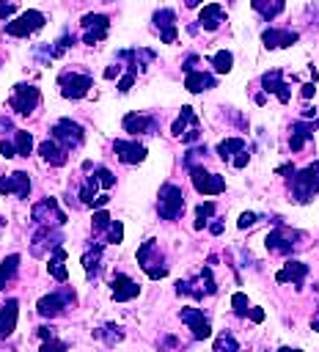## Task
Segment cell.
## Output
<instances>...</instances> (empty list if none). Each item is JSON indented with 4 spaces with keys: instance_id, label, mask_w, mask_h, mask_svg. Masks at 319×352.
I'll list each match as a JSON object with an SVG mask.
<instances>
[{
    "instance_id": "obj_55",
    "label": "cell",
    "mask_w": 319,
    "mask_h": 352,
    "mask_svg": "<svg viewBox=\"0 0 319 352\" xmlns=\"http://www.w3.org/2000/svg\"><path fill=\"white\" fill-rule=\"evenodd\" d=\"M209 231H212V234H223V223H212Z\"/></svg>"
},
{
    "instance_id": "obj_5",
    "label": "cell",
    "mask_w": 319,
    "mask_h": 352,
    "mask_svg": "<svg viewBox=\"0 0 319 352\" xmlns=\"http://www.w3.org/2000/svg\"><path fill=\"white\" fill-rule=\"evenodd\" d=\"M74 300H77V297H74L72 286H63V289H55V292L44 294V297L38 300L36 311H38V316H47V319H52V316L63 314L66 308H72V305H74Z\"/></svg>"
},
{
    "instance_id": "obj_52",
    "label": "cell",
    "mask_w": 319,
    "mask_h": 352,
    "mask_svg": "<svg viewBox=\"0 0 319 352\" xmlns=\"http://www.w3.org/2000/svg\"><path fill=\"white\" fill-rule=\"evenodd\" d=\"M121 69H124V66H118V63H116V66H107V69H104V77H107V80H113V77H118V74H121Z\"/></svg>"
},
{
    "instance_id": "obj_24",
    "label": "cell",
    "mask_w": 319,
    "mask_h": 352,
    "mask_svg": "<svg viewBox=\"0 0 319 352\" xmlns=\"http://www.w3.org/2000/svg\"><path fill=\"white\" fill-rule=\"evenodd\" d=\"M16 319H19V300L11 297L0 308V338H8L16 330Z\"/></svg>"
},
{
    "instance_id": "obj_3",
    "label": "cell",
    "mask_w": 319,
    "mask_h": 352,
    "mask_svg": "<svg viewBox=\"0 0 319 352\" xmlns=\"http://www.w3.org/2000/svg\"><path fill=\"white\" fill-rule=\"evenodd\" d=\"M58 85H60V96H66V99H82L94 88V77L88 72L66 69V72H60Z\"/></svg>"
},
{
    "instance_id": "obj_1",
    "label": "cell",
    "mask_w": 319,
    "mask_h": 352,
    "mask_svg": "<svg viewBox=\"0 0 319 352\" xmlns=\"http://www.w3.org/2000/svg\"><path fill=\"white\" fill-rule=\"evenodd\" d=\"M316 192H319V160H314L302 170H294V179H292L294 204H308Z\"/></svg>"
},
{
    "instance_id": "obj_19",
    "label": "cell",
    "mask_w": 319,
    "mask_h": 352,
    "mask_svg": "<svg viewBox=\"0 0 319 352\" xmlns=\"http://www.w3.org/2000/svg\"><path fill=\"white\" fill-rule=\"evenodd\" d=\"M261 88H264V94H275L283 104L292 99L289 82L283 80V72H280V69H270V72H264V74H261Z\"/></svg>"
},
{
    "instance_id": "obj_26",
    "label": "cell",
    "mask_w": 319,
    "mask_h": 352,
    "mask_svg": "<svg viewBox=\"0 0 319 352\" xmlns=\"http://www.w3.org/2000/svg\"><path fill=\"white\" fill-rule=\"evenodd\" d=\"M223 19H226V11H223L220 3H206V6L201 8V14H198V25H201L204 30H217Z\"/></svg>"
},
{
    "instance_id": "obj_4",
    "label": "cell",
    "mask_w": 319,
    "mask_h": 352,
    "mask_svg": "<svg viewBox=\"0 0 319 352\" xmlns=\"http://www.w3.org/2000/svg\"><path fill=\"white\" fill-rule=\"evenodd\" d=\"M157 212L162 220H179L184 212V192L176 184H162L160 187V198H157Z\"/></svg>"
},
{
    "instance_id": "obj_17",
    "label": "cell",
    "mask_w": 319,
    "mask_h": 352,
    "mask_svg": "<svg viewBox=\"0 0 319 352\" xmlns=\"http://www.w3.org/2000/svg\"><path fill=\"white\" fill-rule=\"evenodd\" d=\"M0 195L28 198L30 195V176L25 170H14L8 176H0Z\"/></svg>"
},
{
    "instance_id": "obj_45",
    "label": "cell",
    "mask_w": 319,
    "mask_h": 352,
    "mask_svg": "<svg viewBox=\"0 0 319 352\" xmlns=\"http://www.w3.org/2000/svg\"><path fill=\"white\" fill-rule=\"evenodd\" d=\"M135 77H138V74H135L132 69H126V74H124V77L118 80V91H121V94H126V91L132 88V82H135Z\"/></svg>"
},
{
    "instance_id": "obj_28",
    "label": "cell",
    "mask_w": 319,
    "mask_h": 352,
    "mask_svg": "<svg viewBox=\"0 0 319 352\" xmlns=\"http://www.w3.org/2000/svg\"><path fill=\"white\" fill-rule=\"evenodd\" d=\"M184 88H187L190 94L209 91V88H214V77H212V74H206V72L192 69V72H187V77H184Z\"/></svg>"
},
{
    "instance_id": "obj_9",
    "label": "cell",
    "mask_w": 319,
    "mask_h": 352,
    "mask_svg": "<svg viewBox=\"0 0 319 352\" xmlns=\"http://www.w3.org/2000/svg\"><path fill=\"white\" fill-rule=\"evenodd\" d=\"M170 132H173L176 138H182V143L192 146V143L201 138V124H198V116H195V110L184 104V107H182V113H179V118L173 121Z\"/></svg>"
},
{
    "instance_id": "obj_57",
    "label": "cell",
    "mask_w": 319,
    "mask_h": 352,
    "mask_svg": "<svg viewBox=\"0 0 319 352\" xmlns=\"http://www.w3.org/2000/svg\"><path fill=\"white\" fill-rule=\"evenodd\" d=\"M198 3H201V0H184V6H187V8H195Z\"/></svg>"
},
{
    "instance_id": "obj_8",
    "label": "cell",
    "mask_w": 319,
    "mask_h": 352,
    "mask_svg": "<svg viewBox=\"0 0 319 352\" xmlns=\"http://www.w3.org/2000/svg\"><path fill=\"white\" fill-rule=\"evenodd\" d=\"M44 19H47V16H44L41 11H36V8L22 11L16 19H11V22L6 25V33L14 36V38H28L30 33H36V30L44 28Z\"/></svg>"
},
{
    "instance_id": "obj_40",
    "label": "cell",
    "mask_w": 319,
    "mask_h": 352,
    "mask_svg": "<svg viewBox=\"0 0 319 352\" xmlns=\"http://www.w3.org/2000/svg\"><path fill=\"white\" fill-rule=\"evenodd\" d=\"M94 176L99 179V187H104V190H110V187L116 184V176H113L104 165H96V168H94Z\"/></svg>"
},
{
    "instance_id": "obj_20",
    "label": "cell",
    "mask_w": 319,
    "mask_h": 352,
    "mask_svg": "<svg viewBox=\"0 0 319 352\" xmlns=\"http://www.w3.org/2000/svg\"><path fill=\"white\" fill-rule=\"evenodd\" d=\"M297 38H300V33L297 30H289V28H267V30H261V41H264L267 50L292 47Z\"/></svg>"
},
{
    "instance_id": "obj_34",
    "label": "cell",
    "mask_w": 319,
    "mask_h": 352,
    "mask_svg": "<svg viewBox=\"0 0 319 352\" xmlns=\"http://www.w3.org/2000/svg\"><path fill=\"white\" fill-rule=\"evenodd\" d=\"M99 258H102V245H94L91 250H85V256H82V267H85L88 278H94V275L99 272Z\"/></svg>"
},
{
    "instance_id": "obj_18",
    "label": "cell",
    "mask_w": 319,
    "mask_h": 352,
    "mask_svg": "<svg viewBox=\"0 0 319 352\" xmlns=\"http://www.w3.org/2000/svg\"><path fill=\"white\" fill-rule=\"evenodd\" d=\"M154 28H157L162 44H176L179 28H176V14H173L170 8H160V11L154 14Z\"/></svg>"
},
{
    "instance_id": "obj_42",
    "label": "cell",
    "mask_w": 319,
    "mask_h": 352,
    "mask_svg": "<svg viewBox=\"0 0 319 352\" xmlns=\"http://www.w3.org/2000/svg\"><path fill=\"white\" fill-rule=\"evenodd\" d=\"M124 239V223L121 220H113L110 226H107V242L110 245H118Z\"/></svg>"
},
{
    "instance_id": "obj_32",
    "label": "cell",
    "mask_w": 319,
    "mask_h": 352,
    "mask_svg": "<svg viewBox=\"0 0 319 352\" xmlns=\"http://www.w3.org/2000/svg\"><path fill=\"white\" fill-rule=\"evenodd\" d=\"M242 148H248L242 138H226V140H220V143H217V154H220V160H223V162H231V160H234V154H239Z\"/></svg>"
},
{
    "instance_id": "obj_16",
    "label": "cell",
    "mask_w": 319,
    "mask_h": 352,
    "mask_svg": "<svg viewBox=\"0 0 319 352\" xmlns=\"http://www.w3.org/2000/svg\"><path fill=\"white\" fill-rule=\"evenodd\" d=\"M182 322L190 327V333H192V338H198V341H204V338H209L212 336V324H209V319L204 316V311L201 308H182Z\"/></svg>"
},
{
    "instance_id": "obj_48",
    "label": "cell",
    "mask_w": 319,
    "mask_h": 352,
    "mask_svg": "<svg viewBox=\"0 0 319 352\" xmlns=\"http://www.w3.org/2000/svg\"><path fill=\"white\" fill-rule=\"evenodd\" d=\"M248 160H250V154H248V148H242V151L231 160V165H234V168H245V165H248Z\"/></svg>"
},
{
    "instance_id": "obj_51",
    "label": "cell",
    "mask_w": 319,
    "mask_h": 352,
    "mask_svg": "<svg viewBox=\"0 0 319 352\" xmlns=\"http://www.w3.org/2000/svg\"><path fill=\"white\" fill-rule=\"evenodd\" d=\"M14 14V3L11 0H0V19H8Z\"/></svg>"
},
{
    "instance_id": "obj_44",
    "label": "cell",
    "mask_w": 319,
    "mask_h": 352,
    "mask_svg": "<svg viewBox=\"0 0 319 352\" xmlns=\"http://www.w3.org/2000/svg\"><path fill=\"white\" fill-rule=\"evenodd\" d=\"M214 349H217V352H223V349H231V352H236V349H239V344H236V338H234V336L223 333V336L214 341Z\"/></svg>"
},
{
    "instance_id": "obj_47",
    "label": "cell",
    "mask_w": 319,
    "mask_h": 352,
    "mask_svg": "<svg viewBox=\"0 0 319 352\" xmlns=\"http://www.w3.org/2000/svg\"><path fill=\"white\" fill-rule=\"evenodd\" d=\"M256 223H258V214H256V212H242L239 228H248V226H256Z\"/></svg>"
},
{
    "instance_id": "obj_46",
    "label": "cell",
    "mask_w": 319,
    "mask_h": 352,
    "mask_svg": "<svg viewBox=\"0 0 319 352\" xmlns=\"http://www.w3.org/2000/svg\"><path fill=\"white\" fill-rule=\"evenodd\" d=\"M0 151L6 160H14L16 157V148H14V140H0Z\"/></svg>"
},
{
    "instance_id": "obj_37",
    "label": "cell",
    "mask_w": 319,
    "mask_h": 352,
    "mask_svg": "<svg viewBox=\"0 0 319 352\" xmlns=\"http://www.w3.org/2000/svg\"><path fill=\"white\" fill-rule=\"evenodd\" d=\"M217 212V206H214V201H206V204H198V209H195V228H204L209 220H212V214Z\"/></svg>"
},
{
    "instance_id": "obj_38",
    "label": "cell",
    "mask_w": 319,
    "mask_h": 352,
    "mask_svg": "<svg viewBox=\"0 0 319 352\" xmlns=\"http://www.w3.org/2000/svg\"><path fill=\"white\" fill-rule=\"evenodd\" d=\"M96 338H102L104 344H116V341H121V327H116V324H104L102 330H96L94 333Z\"/></svg>"
},
{
    "instance_id": "obj_6",
    "label": "cell",
    "mask_w": 319,
    "mask_h": 352,
    "mask_svg": "<svg viewBox=\"0 0 319 352\" xmlns=\"http://www.w3.org/2000/svg\"><path fill=\"white\" fill-rule=\"evenodd\" d=\"M300 239H302V234H300V231H292L289 226H278L275 231H270V234H267L264 245H267V250H270V253L289 256L294 248H300Z\"/></svg>"
},
{
    "instance_id": "obj_36",
    "label": "cell",
    "mask_w": 319,
    "mask_h": 352,
    "mask_svg": "<svg viewBox=\"0 0 319 352\" xmlns=\"http://www.w3.org/2000/svg\"><path fill=\"white\" fill-rule=\"evenodd\" d=\"M209 63L214 66V72L226 74V72H231V66H234V55H231L228 50H220V52H214V55L209 58Z\"/></svg>"
},
{
    "instance_id": "obj_12",
    "label": "cell",
    "mask_w": 319,
    "mask_h": 352,
    "mask_svg": "<svg viewBox=\"0 0 319 352\" xmlns=\"http://www.w3.org/2000/svg\"><path fill=\"white\" fill-rule=\"evenodd\" d=\"M190 179H192V187L201 192V195H220L226 190V179L220 173H212L201 165L190 168Z\"/></svg>"
},
{
    "instance_id": "obj_10",
    "label": "cell",
    "mask_w": 319,
    "mask_h": 352,
    "mask_svg": "<svg viewBox=\"0 0 319 352\" xmlns=\"http://www.w3.org/2000/svg\"><path fill=\"white\" fill-rule=\"evenodd\" d=\"M30 220H33L36 226H63V223H66V212L58 206L55 198H41L38 204H33Z\"/></svg>"
},
{
    "instance_id": "obj_11",
    "label": "cell",
    "mask_w": 319,
    "mask_h": 352,
    "mask_svg": "<svg viewBox=\"0 0 319 352\" xmlns=\"http://www.w3.org/2000/svg\"><path fill=\"white\" fill-rule=\"evenodd\" d=\"M50 138H55L60 146H66V148L72 151V148H77V146L82 143L85 132H82V126H80L77 121H72V118H60V121H55V124H52Z\"/></svg>"
},
{
    "instance_id": "obj_21",
    "label": "cell",
    "mask_w": 319,
    "mask_h": 352,
    "mask_svg": "<svg viewBox=\"0 0 319 352\" xmlns=\"http://www.w3.org/2000/svg\"><path fill=\"white\" fill-rule=\"evenodd\" d=\"M113 151H116V157H118L121 162H126V165H138V162L146 160V146L138 143V140H116V143H113Z\"/></svg>"
},
{
    "instance_id": "obj_30",
    "label": "cell",
    "mask_w": 319,
    "mask_h": 352,
    "mask_svg": "<svg viewBox=\"0 0 319 352\" xmlns=\"http://www.w3.org/2000/svg\"><path fill=\"white\" fill-rule=\"evenodd\" d=\"M250 8L270 22V19H275L286 8V0H250Z\"/></svg>"
},
{
    "instance_id": "obj_15",
    "label": "cell",
    "mask_w": 319,
    "mask_h": 352,
    "mask_svg": "<svg viewBox=\"0 0 319 352\" xmlns=\"http://www.w3.org/2000/svg\"><path fill=\"white\" fill-rule=\"evenodd\" d=\"M121 126L129 135H154L160 121H157V116H148V113H126Z\"/></svg>"
},
{
    "instance_id": "obj_53",
    "label": "cell",
    "mask_w": 319,
    "mask_h": 352,
    "mask_svg": "<svg viewBox=\"0 0 319 352\" xmlns=\"http://www.w3.org/2000/svg\"><path fill=\"white\" fill-rule=\"evenodd\" d=\"M248 316H250L253 322H264V311H261V308H250Z\"/></svg>"
},
{
    "instance_id": "obj_33",
    "label": "cell",
    "mask_w": 319,
    "mask_h": 352,
    "mask_svg": "<svg viewBox=\"0 0 319 352\" xmlns=\"http://www.w3.org/2000/svg\"><path fill=\"white\" fill-rule=\"evenodd\" d=\"M14 148H16V157H28L33 151V135L28 129H16L14 132Z\"/></svg>"
},
{
    "instance_id": "obj_23",
    "label": "cell",
    "mask_w": 319,
    "mask_h": 352,
    "mask_svg": "<svg viewBox=\"0 0 319 352\" xmlns=\"http://www.w3.org/2000/svg\"><path fill=\"white\" fill-rule=\"evenodd\" d=\"M38 154H41V160H44V162H50L52 168H60V165H66V160H69V148H66V146H60L55 138H50V140H44V143H38Z\"/></svg>"
},
{
    "instance_id": "obj_41",
    "label": "cell",
    "mask_w": 319,
    "mask_h": 352,
    "mask_svg": "<svg viewBox=\"0 0 319 352\" xmlns=\"http://www.w3.org/2000/svg\"><path fill=\"white\" fill-rule=\"evenodd\" d=\"M110 223H113V217H110L104 209H99V212H94V223H91V228H94V234H99V231H104Z\"/></svg>"
},
{
    "instance_id": "obj_56",
    "label": "cell",
    "mask_w": 319,
    "mask_h": 352,
    "mask_svg": "<svg viewBox=\"0 0 319 352\" xmlns=\"http://www.w3.org/2000/svg\"><path fill=\"white\" fill-rule=\"evenodd\" d=\"M267 102V94H256V104H264Z\"/></svg>"
},
{
    "instance_id": "obj_2",
    "label": "cell",
    "mask_w": 319,
    "mask_h": 352,
    "mask_svg": "<svg viewBox=\"0 0 319 352\" xmlns=\"http://www.w3.org/2000/svg\"><path fill=\"white\" fill-rule=\"evenodd\" d=\"M138 264H140V270H143L151 280H160V278L168 275V264H165V258H162V253H160V248H157L154 239H146V242L138 248Z\"/></svg>"
},
{
    "instance_id": "obj_35",
    "label": "cell",
    "mask_w": 319,
    "mask_h": 352,
    "mask_svg": "<svg viewBox=\"0 0 319 352\" xmlns=\"http://www.w3.org/2000/svg\"><path fill=\"white\" fill-rule=\"evenodd\" d=\"M96 190H99V179H96L94 173H91V176H85V184H82V187H80V192H77V195H80V204H88V206H91V204H94V198H96Z\"/></svg>"
},
{
    "instance_id": "obj_31",
    "label": "cell",
    "mask_w": 319,
    "mask_h": 352,
    "mask_svg": "<svg viewBox=\"0 0 319 352\" xmlns=\"http://www.w3.org/2000/svg\"><path fill=\"white\" fill-rule=\"evenodd\" d=\"M16 270H19V253H11V256H6V258L0 261V292L14 280Z\"/></svg>"
},
{
    "instance_id": "obj_59",
    "label": "cell",
    "mask_w": 319,
    "mask_h": 352,
    "mask_svg": "<svg viewBox=\"0 0 319 352\" xmlns=\"http://www.w3.org/2000/svg\"><path fill=\"white\" fill-rule=\"evenodd\" d=\"M3 228H6V217H0V231H3Z\"/></svg>"
},
{
    "instance_id": "obj_29",
    "label": "cell",
    "mask_w": 319,
    "mask_h": 352,
    "mask_svg": "<svg viewBox=\"0 0 319 352\" xmlns=\"http://www.w3.org/2000/svg\"><path fill=\"white\" fill-rule=\"evenodd\" d=\"M63 261H66V250L58 245V248L52 250V256H50V264H47V270H50V275H52L55 280H60V283H66V280H69V272H66Z\"/></svg>"
},
{
    "instance_id": "obj_54",
    "label": "cell",
    "mask_w": 319,
    "mask_h": 352,
    "mask_svg": "<svg viewBox=\"0 0 319 352\" xmlns=\"http://www.w3.org/2000/svg\"><path fill=\"white\" fill-rule=\"evenodd\" d=\"M52 336H55V327H38V338L47 341V338H52Z\"/></svg>"
},
{
    "instance_id": "obj_7",
    "label": "cell",
    "mask_w": 319,
    "mask_h": 352,
    "mask_svg": "<svg viewBox=\"0 0 319 352\" xmlns=\"http://www.w3.org/2000/svg\"><path fill=\"white\" fill-rule=\"evenodd\" d=\"M38 102H41L38 88L30 85V82H19V85H14V94H11V99H8V107H11L14 113H19V116H30V113L38 107Z\"/></svg>"
},
{
    "instance_id": "obj_58",
    "label": "cell",
    "mask_w": 319,
    "mask_h": 352,
    "mask_svg": "<svg viewBox=\"0 0 319 352\" xmlns=\"http://www.w3.org/2000/svg\"><path fill=\"white\" fill-rule=\"evenodd\" d=\"M314 330H316V333H319V316H316V319H314Z\"/></svg>"
},
{
    "instance_id": "obj_22",
    "label": "cell",
    "mask_w": 319,
    "mask_h": 352,
    "mask_svg": "<svg viewBox=\"0 0 319 352\" xmlns=\"http://www.w3.org/2000/svg\"><path fill=\"white\" fill-rule=\"evenodd\" d=\"M138 294H140V286L129 275H124V272H116L113 275V300L116 302H129Z\"/></svg>"
},
{
    "instance_id": "obj_27",
    "label": "cell",
    "mask_w": 319,
    "mask_h": 352,
    "mask_svg": "<svg viewBox=\"0 0 319 352\" xmlns=\"http://www.w3.org/2000/svg\"><path fill=\"white\" fill-rule=\"evenodd\" d=\"M305 275H308V264H302V261H286L283 264V270L275 275V280L278 283H294V286H300L302 280H305Z\"/></svg>"
},
{
    "instance_id": "obj_14",
    "label": "cell",
    "mask_w": 319,
    "mask_h": 352,
    "mask_svg": "<svg viewBox=\"0 0 319 352\" xmlns=\"http://www.w3.org/2000/svg\"><path fill=\"white\" fill-rule=\"evenodd\" d=\"M80 25H82V41L91 44V47L96 41H102L107 36V30H110V19L104 14H85Z\"/></svg>"
},
{
    "instance_id": "obj_25",
    "label": "cell",
    "mask_w": 319,
    "mask_h": 352,
    "mask_svg": "<svg viewBox=\"0 0 319 352\" xmlns=\"http://www.w3.org/2000/svg\"><path fill=\"white\" fill-rule=\"evenodd\" d=\"M316 124L319 121H297V124H292V135H289V148L292 151H300L308 140H314V129H316Z\"/></svg>"
},
{
    "instance_id": "obj_39",
    "label": "cell",
    "mask_w": 319,
    "mask_h": 352,
    "mask_svg": "<svg viewBox=\"0 0 319 352\" xmlns=\"http://www.w3.org/2000/svg\"><path fill=\"white\" fill-rule=\"evenodd\" d=\"M231 308H234V314H236V316H248L250 302H248V297H245L242 292H236V294H231Z\"/></svg>"
},
{
    "instance_id": "obj_43",
    "label": "cell",
    "mask_w": 319,
    "mask_h": 352,
    "mask_svg": "<svg viewBox=\"0 0 319 352\" xmlns=\"http://www.w3.org/2000/svg\"><path fill=\"white\" fill-rule=\"evenodd\" d=\"M204 157H206V146H195V148H190V151L184 154V168H195V162L204 160Z\"/></svg>"
},
{
    "instance_id": "obj_13",
    "label": "cell",
    "mask_w": 319,
    "mask_h": 352,
    "mask_svg": "<svg viewBox=\"0 0 319 352\" xmlns=\"http://www.w3.org/2000/svg\"><path fill=\"white\" fill-rule=\"evenodd\" d=\"M176 292L179 294H192V297H204V294H214L217 292V283H214V278H212V267H204L201 270V275H198V280H179L176 283Z\"/></svg>"
},
{
    "instance_id": "obj_49",
    "label": "cell",
    "mask_w": 319,
    "mask_h": 352,
    "mask_svg": "<svg viewBox=\"0 0 319 352\" xmlns=\"http://www.w3.org/2000/svg\"><path fill=\"white\" fill-rule=\"evenodd\" d=\"M314 94H316V80H311V82H305V85L300 88V96H302V99H311Z\"/></svg>"
},
{
    "instance_id": "obj_50",
    "label": "cell",
    "mask_w": 319,
    "mask_h": 352,
    "mask_svg": "<svg viewBox=\"0 0 319 352\" xmlns=\"http://www.w3.org/2000/svg\"><path fill=\"white\" fill-rule=\"evenodd\" d=\"M50 349H66V344L63 341H55V338H47L41 344V352H50Z\"/></svg>"
}]
</instances>
